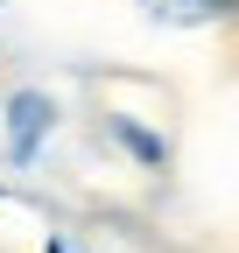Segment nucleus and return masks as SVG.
Here are the masks:
<instances>
[{
	"mask_svg": "<svg viewBox=\"0 0 239 253\" xmlns=\"http://www.w3.org/2000/svg\"><path fill=\"white\" fill-rule=\"evenodd\" d=\"M49 126H56V106L42 99V91H14L7 99V155L28 162V155L49 141Z\"/></svg>",
	"mask_w": 239,
	"mask_h": 253,
	"instance_id": "nucleus-1",
	"label": "nucleus"
},
{
	"mask_svg": "<svg viewBox=\"0 0 239 253\" xmlns=\"http://www.w3.org/2000/svg\"><path fill=\"white\" fill-rule=\"evenodd\" d=\"M225 7H239V0H148L155 21H211V14H225Z\"/></svg>",
	"mask_w": 239,
	"mask_h": 253,
	"instance_id": "nucleus-2",
	"label": "nucleus"
},
{
	"mask_svg": "<svg viewBox=\"0 0 239 253\" xmlns=\"http://www.w3.org/2000/svg\"><path fill=\"white\" fill-rule=\"evenodd\" d=\"M113 134H120V141H127V148L141 155V162H162V141H155V134H141V126H127V120H120V126H113Z\"/></svg>",
	"mask_w": 239,
	"mask_h": 253,
	"instance_id": "nucleus-3",
	"label": "nucleus"
},
{
	"mask_svg": "<svg viewBox=\"0 0 239 253\" xmlns=\"http://www.w3.org/2000/svg\"><path fill=\"white\" fill-rule=\"evenodd\" d=\"M42 253H71V246H64V239H49V246H42Z\"/></svg>",
	"mask_w": 239,
	"mask_h": 253,
	"instance_id": "nucleus-4",
	"label": "nucleus"
}]
</instances>
